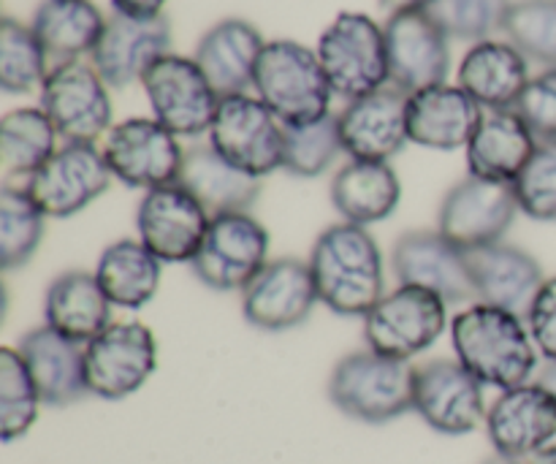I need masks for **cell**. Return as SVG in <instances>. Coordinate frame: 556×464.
I'll use <instances>...</instances> for the list:
<instances>
[{
    "label": "cell",
    "instance_id": "cell-13",
    "mask_svg": "<svg viewBox=\"0 0 556 464\" xmlns=\"http://www.w3.org/2000/svg\"><path fill=\"white\" fill-rule=\"evenodd\" d=\"M141 85L155 120L174 136L210 134L220 96L212 90L195 60L166 54L141 76Z\"/></svg>",
    "mask_w": 556,
    "mask_h": 464
},
{
    "label": "cell",
    "instance_id": "cell-6",
    "mask_svg": "<svg viewBox=\"0 0 556 464\" xmlns=\"http://www.w3.org/2000/svg\"><path fill=\"white\" fill-rule=\"evenodd\" d=\"M448 324V302L434 291L400 286L386 293L364 318V340L380 356L410 362L440 340Z\"/></svg>",
    "mask_w": 556,
    "mask_h": 464
},
{
    "label": "cell",
    "instance_id": "cell-15",
    "mask_svg": "<svg viewBox=\"0 0 556 464\" xmlns=\"http://www.w3.org/2000/svg\"><path fill=\"white\" fill-rule=\"evenodd\" d=\"M112 177L96 145H63L25 179V188L47 217H71L106 193Z\"/></svg>",
    "mask_w": 556,
    "mask_h": 464
},
{
    "label": "cell",
    "instance_id": "cell-12",
    "mask_svg": "<svg viewBox=\"0 0 556 464\" xmlns=\"http://www.w3.org/2000/svg\"><path fill=\"white\" fill-rule=\"evenodd\" d=\"M179 136L155 117H130L117 123L106 136L103 158L119 183L128 188L155 190L174 185L182 174L185 163Z\"/></svg>",
    "mask_w": 556,
    "mask_h": 464
},
{
    "label": "cell",
    "instance_id": "cell-23",
    "mask_svg": "<svg viewBox=\"0 0 556 464\" xmlns=\"http://www.w3.org/2000/svg\"><path fill=\"white\" fill-rule=\"evenodd\" d=\"M483 114L459 85H434L407 96V136L429 150H459L470 145Z\"/></svg>",
    "mask_w": 556,
    "mask_h": 464
},
{
    "label": "cell",
    "instance_id": "cell-21",
    "mask_svg": "<svg viewBox=\"0 0 556 464\" xmlns=\"http://www.w3.org/2000/svg\"><path fill=\"white\" fill-rule=\"evenodd\" d=\"M494 451L510 460H532L556 440V397L543 384L503 391L486 413Z\"/></svg>",
    "mask_w": 556,
    "mask_h": 464
},
{
    "label": "cell",
    "instance_id": "cell-19",
    "mask_svg": "<svg viewBox=\"0 0 556 464\" xmlns=\"http://www.w3.org/2000/svg\"><path fill=\"white\" fill-rule=\"evenodd\" d=\"M168 47H172V25L163 14L147 20L112 14L92 49L90 63L109 87L123 90L134 81H141V76L157 60L172 54Z\"/></svg>",
    "mask_w": 556,
    "mask_h": 464
},
{
    "label": "cell",
    "instance_id": "cell-45",
    "mask_svg": "<svg viewBox=\"0 0 556 464\" xmlns=\"http://www.w3.org/2000/svg\"><path fill=\"white\" fill-rule=\"evenodd\" d=\"M434 0H380L386 11L391 14H407V11H427Z\"/></svg>",
    "mask_w": 556,
    "mask_h": 464
},
{
    "label": "cell",
    "instance_id": "cell-9",
    "mask_svg": "<svg viewBox=\"0 0 556 464\" xmlns=\"http://www.w3.org/2000/svg\"><path fill=\"white\" fill-rule=\"evenodd\" d=\"M269 231L250 212H223L210 221L204 244L190 261L195 277L212 291H244L269 264Z\"/></svg>",
    "mask_w": 556,
    "mask_h": 464
},
{
    "label": "cell",
    "instance_id": "cell-29",
    "mask_svg": "<svg viewBox=\"0 0 556 464\" xmlns=\"http://www.w3.org/2000/svg\"><path fill=\"white\" fill-rule=\"evenodd\" d=\"M109 297L96 272L71 269L54 277L43 297V321L68 340L87 346L114 324Z\"/></svg>",
    "mask_w": 556,
    "mask_h": 464
},
{
    "label": "cell",
    "instance_id": "cell-24",
    "mask_svg": "<svg viewBox=\"0 0 556 464\" xmlns=\"http://www.w3.org/2000/svg\"><path fill=\"white\" fill-rule=\"evenodd\" d=\"M467 255H470L478 302L503 308L527 321L532 302L546 283L535 255L508 242L489 244Z\"/></svg>",
    "mask_w": 556,
    "mask_h": 464
},
{
    "label": "cell",
    "instance_id": "cell-42",
    "mask_svg": "<svg viewBox=\"0 0 556 464\" xmlns=\"http://www.w3.org/2000/svg\"><path fill=\"white\" fill-rule=\"evenodd\" d=\"M514 112L525 120L538 141H556V68L532 76Z\"/></svg>",
    "mask_w": 556,
    "mask_h": 464
},
{
    "label": "cell",
    "instance_id": "cell-48",
    "mask_svg": "<svg viewBox=\"0 0 556 464\" xmlns=\"http://www.w3.org/2000/svg\"><path fill=\"white\" fill-rule=\"evenodd\" d=\"M483 464H521V462L519 460H510V456L497 454V456H492V460H486Z\"/></svg>",
    "mask_w": 556,
    "mask_h": 464
},
{
    "label": "cell",
    "instance_id": "cell-47",
    "mask_svg": "<svg viewBox=\"0 0 556 464\" xmlns=\"http://www.w3.org/2000/svg\"><path fill=\"white\" fill-rule=\"evenodd\" d=\"M530 464H556V446H548V449H543L541 454L532 456Z\"/></svg>",
    "mask_w": 556,
    "mask_h": 464
},
{
    "label": "cell",
    "instance_id": "cell-20",
    "mask_svg": "<svg viewBox=\"0 0 556 464\" xmlns=\"http://www.w3.org/2000/svg\"><path fill=\"white\" fill-rule=\"evenodd\" d=\"M320 302L307 261H269L242 291V313L261 331H286L304 324Z\"/></svg>",
    "mask_w": 556,
    "mask_h": 464
},
{
    "label": "cell",
    "instance_id": "cell-7",
    "mask_svg": "<svg viewBox=\"0 0 556 464\" xmlns=\"http://www.w3.org/2000/svg\"><path fill=\"white\" fill-rule=\"evenodd\" d=\"M210 145L250 177L264 179L266 174L282 168L286 125L261 98L239 92V96L220 98L217 103Z\"/></svg>",
    "mask_w": 556,
    "mask_h": 464
},
{
    "label": "cell",
    "instance_id": "cell-3",
    "mask_svg": "<svg viewBox=\"0 0 556 464\" xmlns=\"http://www.w3.org/2000/svg\"><path fill=\"white\" fill-rule=\"evenodd\" d=\"M261 101L282 125H309L329 117V76L318 52L296 41H269L261 52L253 79Z\"/></svg>",
    "mask_w": 556,
    "mask_h": 464
},
{
    "label": "cell",
    "instance_id": "cell-8",
    "mask_svg": "<svg viewBox=\"0 0 556 464\" xmlns=\"http://www.w3.org/2000/svg\"><path fill=\"white\" fill-rule=\"evenodd\" d=\"M41 109L65 145H96L114 128L109 85L85 60L49 68L41 85Z\"/></svg>",
    "mask_w": 556,
    "mask_h": 464
},
{
    "label": "cell",
    "instance_id": "cell-2",
    "mask_svg": "<svg viewBox=\"0 0 556 464\" xmlns=\"http://www.w3.org/2000/svg\"><path fill=\"white\" fill-rule=\"evenodd\" d=\"M320 302L337 315L367 318L369 310L386 297V266L380 244L364 226L334 223L326 228L309 253Z\"/></svg>",
    "mask_w": 556,
    "mask_h": 464
},
{
    "label": "cell",
    "instance_id": "cell-4",
    "mask_svg": "<svg viewBox=\"0 0 556 464\" xmlns=\"http://www.w3.org/2000/svg\"><path fill=\"white\" fill-rule=\"evenodd\" d=\"M329 400L337 411L364 424H386L413 411L416 367L410 362L356 351L340 359L329 378Z\"/></svg>",
    "mask_w": 556,
    "mask_h": 464
},
{
    "label": "cell",
    "instance_id": "cell-11",
    "mask_svg": "<svg viewBox=\"0 0 556 464\" xmlns=\"http://www.w3.org/2000/svg\"><path fill=\"white\" fill-rule=\"evenodd\" d=\"M519 199L510 183L467 177L445 193L438 231L465 253L503 242L519 215Z\"/></svg>",
    "mask_w": 556,
    "mask_h": 464
},
{
    "label": "cell",
    "instance_id": "cell-32",
    "mask_svg": "<svg viewBox=\"0 0 556 464\" xmlns=\"http://www.w3.org/2000/svg\"><path fill=\"white\" fill-rule=\"evenodd\" d=\"M96 277L114 308L141 310L161 288L163 261L141 239H117L98 259Z\"/></svg>",
    "mask_w": 556,
    "mask_h": 464
},
{
    "label": "cell",
    "instance_id": "cell-31",
    "mask_svg": "<svg viewBox=\"0 0 556 464\" xmlns=\"http://www.w3.org/2000/svg\"><path fill=\"white\" fill-rule=\"evenodd\" d=\"M402 201V183L389 163L351 161L331 179V204L353 226L383 223Z\"/></svg>",
    "mask_w": 556,
    "mask_h": 464
},
{
    "label": "cell",
    "instance_id": "cell-44",
    "mask_svg": "<svg viewBox=\"0 0 556 464\" xmlns=\"http://www.w3.org/2000/svg\"><path fill=\"white\" fill-rule=\"evenodd\" d=\"M166 0H112L114 14L125 16H139V20H147V16H161Z\"/></svg>",
    "mask_w": 556,
    "mask_h": 464
},
{
    "label": "cell",
    "instance_id": "cell-30",
    "mask_svg": "<svg viewBox=\"0 0 556 464\" xmlns=\"http://www.w3.org/2000/svg\"><path fill=\"white\" fill-rule=\"evenodd\" d=\"M212 217L223 212H250L261 196V179L228 163L212 145L185 152L182 174L177 179Z\"/></svg>",
    "mask_w": 556,
    "mask_h": 464
},
{
    "label": "cell",
    "instance_id": "cell-5",
    "mask_svg": "<svg viewBox=\"0 0 556 464\" xmlns=\"http://www.w3.org/2000/svg\"><path fill=\"white\" fill-rule=\"evenodd\" d=\"M315 52L334 96L345 98L348 103L389 87L386 33L372 16L342 11L324 30Z\"/></svg>",
    "mask_w": 556,
    "mask_h": 464
},
{
    "label": "cell",
    "instance_id": "cell-14",
    "mask_svg": "<svg viewBox=\"0 0 556 464\" xmlns=\"http://www.w3.org/2000/svg\"><path fill=\"white\" fill-rule=\"evenodd\" d=\"M212 215L179 183L147 190L136 210L139 239L163 264H190L204 244Z\"/></svg>",
    "mask_w": 556,
    "mask_h": 464
},
{
    "label": "cell",
    "instance_id": "cell-35",
    "mask_svg": "<svg viewBox=\"0 0 556 464\" xmlns=\"http://www.w3.org/2000/svg\"><path fill=\"white\" fill-rule=\"evenodd\" d=\"M47 231V215L27 188L3 185L0 190V264L5 272L20 269L36 255Z\"/></svg>",
    "mask_w": 556,
    "mask_h": 464
},
{
    "label": "cell",
    "instance_id": "cell-1",
    "mask_svg": "<svg viewBox=\"0 0 556 464\" xmlns=\"http://www.w3.org/2000/svg\"><path fill=\"white\" fill-rule=\"evenodd\" d=\"M456 359L500 391L530 384L538 369V348L521 315L492 304H470L451 321Z\"/></svg>",
    "mask_w": 556,
    "mask_h": 464
},
{
    "label": "cell",
    "instance_id": "cell-10",
    "mask_svg": "<svg viewBox=\"0 0 556 464\" xmlns=\"http://www.w3.org/2000/svg\"><path fill=\"white\" fill-rule=\"evenodd\" d=\"M157 367V340L139 321H123L103 329L85 346L87 391L101 400L136 394Z\"/></svg>",
    "mask_w": 556,
    "mask_h": 464
},
{
    "label": "cell",
    "instance_id": "cell-37",
    "mask_svg": "<svg viewBox=\"0 0 556 464\" xmlns=\"http://www.w3.org/2000/svg\"><path fill=\"white\" fill-rule=\"evenodd\" d=\"M41 394L30 378L25 359L16 348L0 351V438L11 443L25 438L38 418Z\"/></svg>",
    "mask_w": 556,
    "mask_h": 464
},
{
    "label": "cell",
    "instance_id": "cell-40",
    "mask_svg": "<svg viewBox=\"0 0 556 464\" xmlns=\"http://www.w3.org/2000/svg\"><path fill=\"white\" fill-rule=\"evenodd\" d=\"M510 0H434L427 9L448 38L459 41H486L503 30Z\"/></svg>",
    "mask_w": 556,
    "mask_h": 464
},
{
    "label": "cell",
    "instance_id": "cell-41",
    "mask_svg": "<svg viewBox=\"0 0 556 464\" xmlns=\"http://www.w3.org/2000/svg\"><path fill=\"white\" fill-rule=\"evenodd\" d=\"M519 210L541 223L556 221V141H538L535 155L514 183Z\"/></svg>",
    "mask_w": 556,
    "mask_h": 464
},
{
    "label": "cell",
    "instance_id": "cell-39",
    "mask_svg": "<svg viewBox=\"0 0 556 464\" xmlns=\"http://www.w3.org/2000/svg\"><path fill=\"white\" fill-rule=\"evenodd\" d=\"M503 30L527 60L556 68V0L510 3Z\"/></svg>",
    "mask_w": 556,
    "mask_h": 464
},
{
    "label": "cell",
    "instance_id": "cell-38",
    "mask_svg": "<svg viewBox=\"0 0 556 464\" xmlns=\"http://www.w3.org/2000/svg\"><path fill=\"white\" fill-rule=\"evenodd\" d=\"M340 152L345 150H342L340 117L334 114L309 125H286L282 168L293 177H318Z\"/></svg>",
    "mask_w": 556,
    "mask_h": 464
},
{
    "label": "cell",
    "instance_id": "cell-18",
    "mask_svg": "<svg viewBox=\"0 0 556 464\" xmlns=\"http://www.w3.org/2000/svg\"><path fill=\"white\" fill-rule=\"evenodd\" d=\"M400 286H416L434 291L448 304L478 302L476 283H472L470 255L456 248L440 231H410L394 244L391 253Z\"/></svg>",
    "mask_w": 556,
    "mask_h": 464
},
{
    "label": "cell",
    "instance_id": "cell-26",
    "mask_svg": "<svg viewBox=\"0 0 556 464\" xmlns=\"http://www.w3.org/2000/svg\"><path fill=\"white\" fill-rule=\"evenodd\" d=\"M266 41L250 22L223 20L201 36L195 63L220 98L239 96L253 87L255 68Z\"/></svg>",
    "mask_w": 556,
    "mask_h": 464
},
{
    "label": "cell",
    "instance_id": "cell-33",
    "mask_svg": "<svg viewBox=\"0 0 556 464\" xmlns=\"http://www.w3.org/2000/svg\"><path fill=\"white\" fill-rule=\"evenodd\" d=\"M33 33L47 52L49 65L92 54L106 20L90 0H43L33 14Z\"/></svg>",
    "mask_w": 556,
    "mask_h": 464
},
{
    "label": "cell",
    "instance_id": "cell-36",
    "mask_svg": "<svg viewBox=\"0 0 556 464\" xmlns=\"http://www.w3.org/2000/svg\"><path fill=\"white\" fill-rule=\"evenodd\" d=\"M49 58L33 27L5 16L0 22V87L9 96L33 92L49 74Z\"/></svg>",
    "mask_w": 556,
    "mask_h": 464
},
{
    "label": "cell",
    "instance_id": "cell-25",
    "mask_svg": "<svg viewBox=\"0 0 556 464\" xmlns=\"http://www.w3.org/2000/svg\"><path fill=\"white\" fill-rule=\"evenodd\" d=\"M16 351L25 359L30 378L43 405L65 407L79 402L87 391L85 346L68 340L52 326H36L25 331Z\"/></svg>",
    "mask_w": 556,
    "mask_h": 464
},
{
    "label": "cell",
    "instance_id": "cell-16",
    "mask_svg": "<svg viewBox=\"0 0 556 464\" xmlns=\"http://www.w3.org/2000/svg\"><path fill=\"white\" fill-rule=\"evenodd\" d=\"M413 411L443 435H470L486 422L483 384L459 359H434L416 367Z\"/></svg>",
    "mask_w": 556,
    "mask_h": 464
},
{
    "label": "cell",
    "instance_id": "cell-46",
    "mask_svg": "<svg viewBox=\"0 0 556 464\" xmlns=\"http://www.w3.org/2000/svg\"><path fill=\"white\" fill-rule=\"evenodd\" d=\"M538 384L546 386V389L556 397V364L554 362H546V367L541 369V378H538Z\"/></svg>",
    "mask_w": 556,
    "mask_h": 464
},
{
    "label": "cell",
    "instance_id": "cell-27",
    "mask_svg": "<svg viewBox=\"0 0 556 464\" xmlns=\"http://www.w3.org/2000/svg\"><path fill=\"white\" fill-rule=\"evenodd\" d=\"M530 85L527 58L510 41H478L459 63V87L489 112L514 109Z\"/></svg>",
    "mask_w": 556,
    "mask_h": 464
},
{
    "label": "cell",
    "instance_id": "cell-22",
    "mask_svg": "<svg viewBox=\"0 0 556 464\" xmlns=\"http://www.w3.org/2000/svg\"><path fill=\"white\" fill-rule=\"evenodd\" d=\"M342 150L353 161L389 163L410 141L407 136V92L396 87L351 101L340 114Z\"/></svg>",
    "mask_w": 556,
    "mask_h": 464
},
{
    "label": "cell",
    "instance_id": "cell-28",
    "mask_svg": "<svg viewBox=\"0 0 556 464\" xmlns=\"http://www.w3.org/2000/svg\"><path fill=\"white\" fill-rule=\"evenodd\" d=\"M465 150L470 177L514 185L535 155L538 139L514 109H500L483 114L476 136Z\"/></svg>",
    "mask_w": 556,
    "mask_h": 464
},
{
    "label": "cell",
    "instance_id": "cell-17",
    "mask_svg": "<svg viewBox=\"0 0 556 464\" xmlns=\"http://www.w3.org/2000/svg\"><path fill=\"white\" fill-rule=\"evenodd\" d=\"M391 87L413 92L445 85L451 71L448 36L427 11L391 14L383 25Z\"/></svg>",
    "mask_w": 556,
    "mask_h": 464
},
{
    "label": "cell",
    "instance_id": "cell-43",
    "mask_svg": "<svg viewBox=\"0 0 556 464\" xmlns=\"http://www.w3.org/2000/svg\"><path fill=\"white\" fill-rule=\"evenodd\" d=\"M527 326L543 359L556 364V277L543 283L541 293L527 313Z\"/></svg>",
    "mask_w": 556,
    "mask_h": 464
},
{
    "label": "cell",
    "instance_id": "cell-34",
    "mask_svg": "<svg viewBox=\"0 0 556 464\" xmlns=\"http://www.w3.org/2000/svg\"><path fill=\"white\" fill-rule=\"evenodd\" d=\"M58 152V130L43 109H14L0 120V158L11 174L30 177Z\"/></svg>",
    "mask_w": 556,
    "mask_h": 464
}]
</instances>
